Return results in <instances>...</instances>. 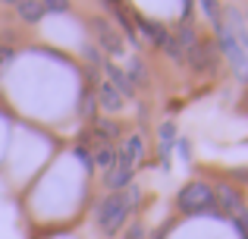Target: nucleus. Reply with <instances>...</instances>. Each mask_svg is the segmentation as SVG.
Segmentation results:
<instances>
[{
	"label": "nucleus",
	"mask_w": 248,
	"mask_h": 239,
	"mask_svg": "<svg viewBox=\"0 0 248 239\" xmlns=\"http://www.w3.org/2000/svg\"><path fill=\"white\" fill-rule=\"evenodd\" d=\"M41 10L44 13H66L69 0H41Z\"/></svg>",
	"instance_id": "obj_18"
},
{
	"label": "nucleus",
	"mask_w": 248,
	"mask_h": 239,
	"mask_svg": "<svg viewBox=\"0 0 248 239\" xmlns=\"http://www.w3.org/2000/svg\"><path fill=\"white\" fill-rule=\"evenodd\" d=\"M104 73L110 76V85H113L116 92L123 95V98H132V95H135V85L129 82V76H126V73H120V69L110 66V63H104Z\"/></svg>",
	"instance_id": "obj_8"
},
{
	"label": "nucleus",
	"mask_w": 248,
	"mask_h": 239,
	"mask_svg": "<svg viewBox=\"0 0 248 239\" xmlns=\"http://www.w3.org/2000/svg\"><path fill=\"white\" fill-rule=\"evenodd\" d=\"M85 57H88V63H101V54H97L94 48H88V50H85Z\"/></svg>",
	"instance_id": "obj_20"
},
{
	"label": "nucleus",
	"mask_w": 248,
	"mask_h": 239,
	"mask_svg": "<svg viewBox=\"0 0 248 239\" xmlns=\"http://www.w3.org/2000/svg\"><path fill=\"white\" fill-rule=\"evenodd\" d=\"M201 3V10L207 13V19L214 22V29H220L223 25V19H220V6H217V0H198Z\"/></svg>",
	"instance_id": "obj_13"
},
{
	"label": "nucleus",
	"mask_w": 248,
	"mask_h": 239,
	"mask_svg": "<svg viewBox=\"0 0 248 239\" xmlns=\"http://www.w3.org/2000/svg\"><path fill=\"white\" fill-rule=\"evenodd\" d=\"M129 82H132V85H145V82H148L145 66H141L139 60H132V76H129Z\"/></svg>",
	"instance_id": "obj_19"
},
{
	"label": "nucleus",
	"mask_w": 248,
	"mask_h": 239,
	"mask_svg": "<svg viewBox=\"0 0 248 239\" xmlns=\"http://www.w3.org/2000/svg\"><path fill=\"white\" fill-rule=\"evenodd\" d=\"M91 29H94L97 41H101V48L107 50V54H113V57L123 54V35L107 22V19H91Z\"/></svg>",
	"instance_id": "obj_5"
},
{
	"label": "nucleus",
	"mask_w": 248,
	"mask_h": 239,
	"mask_svg": "<svg viewBox=\"0 0 248 239\" xmlns=\"http://www.w3.org/2000/svg\"><path fill=\"white\" fill-rule=\"evenodd\" d=\"M129 239H141V227H139V223H135V227L129 230Z\"/></svg>",
	"instance_id": "obj_21"
},
{
	"label": "nucleus",
	"mask_w": 248,
	"mask_h": 239,
	"mask_svg": "<svg viewBox=\"0 0 248 239\" xmlns=\"http://www.w3.org/2000/svg\"><path fill=\"white\" fill-rule=\"evenodd\" d=\"M182 13H186V16L192 13V0H182Z\"/></svg>",
	"instance_id": "obj_23"
},
{
	"label": "nucleus",
	"mask_w": 248,
	"mask_h": 239,
	"mask_svg": "<svg viewBox=\"0 0 248 239\" xmlns=\"http://www.w3.org/2000/svg\"><path fill=\"white\" fill-rule=\"evenodd\" d=\"M104 3H107V6H110V10H116V13H120V10H123V6H120V0H104Z\"/></svg>",
	"instance_id": "obj_22"
},
{
	"label": "nucleus",
	"mask_w": 248,
	"mask_h": 239,
	"mask_svg": "<svg viewBox=\"0 0 248 239\" xmlns=\"http://www.w3.org/2000/svg\"><path fill=\"white\" fill-rule=\"evenodd\" d=\"M186 60H188V66H192L195 73H211L217 57H214V48H211V44L198 41V44H195V48L186 54Z\"/></svg>",
	"instance_id": "obj_7"
},
{
	"label": "nucleus",
	"mask_w": 248,
	"mask_h": 239,
	"mask_svg": "<svg viewBox=\"0 0 248 239\" xmlns=\"http://www.w3.org/2000/svg\"><path fill=\"white\" fill-rule=\"evenodd\" d=\"M160 48H164L167 50V54L170 57H173V60H182V48H179V41H176V38H164V41H160Z\"/></svg>",
	"instance_id": "obj_16"
},
{
	"label": "nucleus",
	"mask_w": 248,
	"mask_h": 239,
	"mask_svg": "<svg viewBox=\"0 0 248 239\" xmlns=\"http://www.w3.org/2000/svg\"><path fill=\"white\" fill-rule=\"evenodd\" d=\"M123 154H126V158L132 160V164L141 158V139H139V135H132V139H126V142H123Z\"/></svg>",
	"instance_id": "obj_12"
},
{
	"label": "nucleus",
	"mask_w": 248,
	"mask_h": 239,
	"mask_svg": "<svg viewBox=\"0 0 248 239\" xmlns=\"http://www.w3.org/2000/svg\"><path fill=\"white\" fill-rule=\"evenodd\" d=\"M132 198H135V195L113 192V195H107L101 205H97V223H101L104 233H116V230L126 223L129 208H132Z\"/></svg>",
	"instance_id": "obj_2"
},
{
	"label": "nucleus",
	"mask_w": 248,
	"mask_h": 239,
	"mask_svg": "<svg viewBox=\"0 0 248 239\" xmlns=\"http://www.w3.org/2000/svg\"><path fill=\"white\" fill-rule=\"evenodd\" d=\"M3 3H13V6H19V3H22V0H3Z\"/></svg>",
	"instance_id": "obj_24"
},
{
	"label": "nucleus",
	"mask_w": 248,
	"mask_h": 239,
	"mask_svg": "<svg viewBox=\"0 0 248 239\" xmlns=\"http://www.w3.org/2000/svg\"><path fill=\"white\" fill-rule=\"evenodd\" d=\"M214 198L223 205V214L232 217L239 236L248 239V208H245V198L239 195V189H232L230 183H220V186H217V195H214Z\"/></svg>",
	"instance_id": "obj_3"
},
{
	"label": "nucleus",
	"mask_w": 248,
	"mask_h": 239,
	"mask_svg": "<svg viewBox=\"0 0 248 239\" xmlns=\"http://www.w3.org/2000/svg\"><path fill=\"white\" fill-rule=\"evenodd\" d=\"M135 22H139V29L145 32V38H151L154 44H160V41H164V38H167V32L160 29L157 22H151V19H145V16H135Z\"/></svg>",
	"instance_id": "obj_10"
},
{
	"label": "nucleus",
	"mask_w": 248,
	"mask_h": 239,
	"mask_svg": "<svg viewBox=\"0 0 248 239\" xmlns=\"http://www.w3.org/2000/svg\"><path fill=\"white\" fill-rule=\"evenodd\" d=\"M170 142H173V123H164L160 126V151H164V160L170 158Z\"/></svg>",
	"instance_id": "obj_15"
},
{
	"label": "nucleus",
	"mask_w": 248,
	"mask_h": 239,
	"mask_svg": "<svg viewBox=\"0 0 248 239\" xmlns=\"http://www.w3.org/2000/svg\"><path fill=\"white\" fill-rule=\"evenodd\" d=\"M97 98H101L104 111H120V107H123V95L116 92L110 82H101V88H97Z\"/></svg>",
	"instance_id": "obj_9"
},
{
	"label": "nucleus",
	"mask_w": 248,
	"mask_h": 239,
	"mask_svg": "<svg viewBox=\"0 0 248 239\" xmlns=\"http://www.w3.org/2000/svg\"><path fill=\"white\" fill-rule=\"evenodd\" d=\"M217 38H220V48H223V57L230 60V66L236 69V76L239 79H248V54H245V48L232 38V32H230V25H220L217 29Z\"/></svg>",
	"instance_id": "obj_4"
},
{
	"label": "nucleus",
	"mask_w": 248,
	"mask_h": 239,
	"mask_svg": "<svg viewBox=\"0 0 248 239\" xmlns=\"http://www.w3.org/2000/svg\"><path fill=\"white\" fill-rule=\"evenodd\" d=\"M176 205H179L182 214H217V198H214L211 186L204 183L182 186L179 195H176Z\"/></svg>",
	"instance_id": "obj_1"
},
{
	"label": "nucleus",
	"mask_w": 248,
	"mask_h": 239,
	"mask_svg": "<svg viewBox=\"0 0 248 239\" xmlns=\"http://www.w3.org/2000/svg\"><path fill=\"white\" fill-rule=\"evenodd\" d=\"M97 132H101L104 139H116V135H120V126L110 123V120H97Z\"/></svg>",
	"instance_id": "obj_17"
},
{
	"label": "nucleus",
	"mask_w": 248,
	"mask_h": 239,
	"mask_svg": "<svg viewBox=\"0 0 248 239\" xmlns=\"http://www.w3.org/2000/svg\"><path fill=\"white\" fill-rule=\"evenodd\" d=\"M16 10H19V16H22L25 22H38V19L44 16V10H41V0H22V3H19Z\"/></svg>",
	"instance_id": "obj_11"
},
{
	"label": "nucleus",
	"mask_w": 248,
	"mask_h": 239,
	"mask_svg": "<svg viewBox=\"0 0 248 239\" xmlns=\"http://www.w3.org/2000/svg\"><path fill=\"white\" fill-rule=\"evenodd\" d=\"M132 160H129L126 158V154H116V160H113V170H110L107 173V186H110V189H113V192H120L123 189V186H129V179H132Z\"/></svg>",
	"instance_id": "obj_6"
},
{
	"label": "nucleus",
	"mask_w": 248,
	"mask_h": 239,
	"mask_svg": "<svg viewBox=\"0 0 248 239\" xmlns=\"http://www.w3.org/2000/svg\"><path fill=\"white\" fill-rule=\"evenodd\" d=\"M94 160L101 167H113V160H116V151L110 145H97V151H94Z\"/></svg>",
	"instance_id": "obj_14"
}]
</instances>
